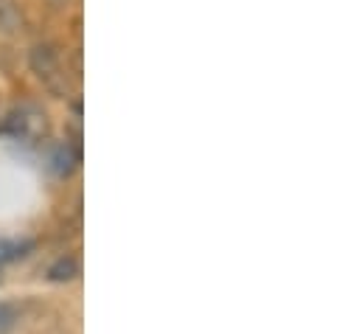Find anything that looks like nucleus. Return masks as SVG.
<instances>
[{
	"label": "nucleus",
	"mask_w": 362,
	"mask_h": 334,
	"mask_svg": "<svg viewBox=\"0 0 362 334\" xmlns=\"http://www.w3.org/2000/svg\"><path fill=\"white\" fill-rule=\"evenodd\" d=\"M23 25V3L0 0V34H14Z\"/></svg>",
	"instance_id": "obj_3"
},
{
	"label": "nucleus",
	"mask_w": 362,
	"mask_h": 334,
	"mask_svg": "<svg viewBox=\"0 0 362 334\" xmlns=\"http://www.w3.org/2000/svg\"><path fill=\"white\" fill-rule=\"evenodd\" d=\"M20 315H23L20 304H14V301H0V334L11 332V329L20 323Z\"/></svg>",
	"instance_id": "obj_6"
},
{
	"label": "nucleus",
	"mask_w": 362,
	"mask_h": 334,
	"mask_svg": "<svg viewBox=\"0 0 362 334\" xmlns=\"http://www.w3.org/2000/svg\"><path fill=\"white\" fill-rule=\"evenodd\" d=\"M28 68L45 82V87L57 96H65L68 93V82H65V74H62V59H59V48L51 42V40H42V42H34L31 51H28Z\"/></svg>",
	"instance_id": "obj_1"
},
{
	"label": "nucleus",
	"mask_w": 362,
	"mask_h": 334,
	"mask_svg": "<svg viewBox=\"0 0 362 334\" xmlns=\"http://www.w3.org/2000/svg\"><path fill=\"white\" fill-rule=\"evenodd\" d=\"M76 275H79V258L76 255H59L48 267V281H54V284H68Z\"/></svg>",
	"instance_id": "obj_2"
},
{
	"label": "nucleus",
	"mask_w": 362,
	"mask_h": 334,
	"mask_svg": "<svg viewBox=\"0 0 362 334\" xmlns=\"http://www.w3.org/2000/svg\"><path fill=\"white\" fill-rule=\"evenodd\" d=\"M34 248H37V242H34V239H20V242L0 239V264L14 261V258H25Z\"/></svg>",
	"instance_id": "obj_4"
},
{
	"label": "nucleus",
	"mask_w": 362,
	"mask_h": 334,
	"mask_svg": "<svg viewBox=\"0 0 362 334\" xmlns=\"http://www.w3.org/2000/svg\"><path fill=\"white\" fill-rule=\"evenodd\" d=\"M79 163V149H74V146H59L57 152H54V171L59 174V177H68L74 168Z\"/></svg>",
	"instance_id": "obj_5"
}]
</instances>
